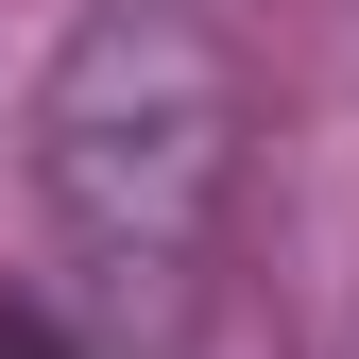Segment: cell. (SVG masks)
<instances>
[{
  "label": "cell",
  "mask_w": 359,
  "mask_h": 359,
  "mask_svg": "<svg viewBox=\"0 0 359 359\" xmlns=\"http://www.w3.org/2000/svg\"><path fill=\"white\" fill-rule=\"evenodd\" d=\"M18 171H34V222L103 291L205 274V240L240 222V171H257V52H240V18L222 0H86L34 52Z\"/></svg>",
  "instance_id": "cell-1"
},
{
  "label": "cell",
  "mask_w": 359,
  "mask_h": 359,
  "mask_svg": "<svg viewBox=\"0 0 359 359\" xmlns=\"http://www.w3.org/2000/svg\"><path fill=\"white\" fill-rule=\"evenodd\" d=\"M0 359H86V342H69L52 308H34V291H0Z\"/></svg>",
  "instance_id": "cell-2"
}]
</instances>
